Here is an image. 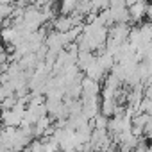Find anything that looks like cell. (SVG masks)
<instances>
[{"label": "cell", "instance_id": "obj_1", "mask_svg": "<svg viewBox=\"0 0 152 152\" xmlns=\"http://www.w3.org/2000/svg\"><path fill=\"white\" fill-rule=\"evenodd\" d=\"M147 6H148V4L145 2V0H136L132 6L127 7V11H129V18L134 20V22H140V20L147 15Z\"/></svg>", "mask_w": 152, "mask_h": 152}, {"label": "cell", "instance_id": "obj_2", "mask_svg": "<svg viewBox=\"0 0 152 152\" xmlns=\"http://www.w3.org/2000/svg\"><path fill=\"white\" fill-rule=\"evenodd\" d=\"M95 57H97V56H93V52L79 50V52H77V57H75V64H77V68H79L81 72H86V70L93 64Z\"/></svg>", "mask_w": 152, "mask_h": 152}, {"label": "cell", "instance_id": "obj_3", "mask_svg": "<svg viewBox=\"0 0 152 152\" xmlns=\"http://www.w3.org/2000/svg\"><path fill=\"white\" fill-rule=\"evenodd\" d=\"M81 88H83V97H99L100 93V83L90 77H84L81 81Z\"/></svg>", "mask_w": 152, "mask_h": 152}, {"label": "cell", "instance_id": "obj_4", "mask_svg": "<svg viewBox=\"0 0 152 152\" xmlns=\"http://www.w3.org/2000/svg\"><path fill=\"white\" fill-rule=\"evenodd\" d=\"M104 73H106V68H104V64L100 63V59L99 57H95V61H93V64L86 70V77H90V79H93V81H102L104 79Z\"/></svg>", "mask_w": 152, "mask_h": 152}, {"label": "cell", "instance_id": "obj_5", "mask_svg": "<svg viewBox=\"0 0 152 152\" xmlns=\"http://www.w3.org/2000/svg\"><path fill=\"white\" fill-rule=\"evenodd\" d=\"M77 4H79V0H63V2H61V13H63V15H72V13H75Z\"/></svg>", "mask_w": 152, "mask_h": 152}, {"label": "cell", "instance_id": "obj_6", "mask_svg": "<svg viewBox=\"0 0 152 152\" xmlns=\"http://www.w3.org/2000/svg\"><path fill=\"white\" fill-rule=\"evenodd\" d=\"M13 15V6L11 4H2L0 2V22H4L7 16Z\"/></svg>", "mask_w": 152, "mask_h": 152}, {"label": "cell", "instance_id": "obj_7", "mask_svg": "<svg viewBox=\"0 0 152 152\" xmlns=\"http://www.w3.org/2000/svg\"><path fill=\"white\" fill-rule=\"evenodd\" d=\"M145 99H148V100H152V83L147 86V90H145Z\"/></svg>", "mask_w": 152, "mask_h": 152}, {"label": "cell", "instance_id": "obj_8", "mask_svg": "<svg viewBox=\"0 0 152 152\" xmlns=\"http://www.w3.org/2000/svg\"><path fill=\"white\" fill-rule=\"evenodd\" d=\"M145 16H148V20H150V23H152V4L147 6V15H145Z\"/></svg>", "mask_w": 152, "mask_h": 152}, {"label": "cell", "instance_id": "obj_9", "mask_svg": "<svg viewBox=\"0 0 152 152\" xmlns=\"http://www.w3.org/2000/svg\"><path fill=\"white\" fill-rule=\"evenodd\" d=\"M147 136H148V138H150V143H152V131H150V132H148V134H147Z\"/></svg>", "mask_w": 152, "mask_h": 152}]
</instances>
